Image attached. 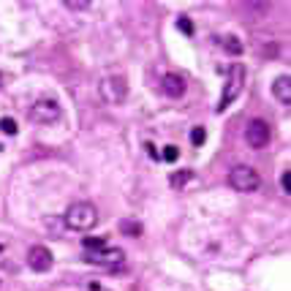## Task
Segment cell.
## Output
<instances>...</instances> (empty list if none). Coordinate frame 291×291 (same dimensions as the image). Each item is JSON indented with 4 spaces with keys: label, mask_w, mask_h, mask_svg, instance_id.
Listing matches in <instances>:
<instances>
[{
    "label": "cell",
    "mask_w": 291,
    "mask_h": 291,
    "mask_svg": "<svg viewBox=\"0 0 291 291\" xmlns=\"http://www.w3.org/2000/svg\"><path fill=\"white\" fill-rule=\"evenodd\" d=\"M98 223V210L90 201H77L65 210V226L71 231H90Z\"/></svg>",
    "instance_id": "1"
},
{
    "label": "cell",
    "mask_w": 291,
    "mask_h": 291,
    "mask_svg": "<svg viewBox=\"0 0 291 291\" xmlns=\"http://www.w3.org/2000/svg\"><path fill=\"white\" fill-rule=\"evenodd\" d=\"M242 84H245V65L242 63H234V65L229 68V79H226L223 96H221V101H218V112H223L240 93H242Z\"/></svg>",
    "instance_id": "2"
},
{
    "label": "cell",
    "mask_w": 291,
    "mask_h": 291,
    "mask_svg": "<svg viewBox=\"0 0 291 291\" xmlns=\"http://www.w3.org/2000/svg\"><path fill=\"white\" fill-rule=\"evenodd\" d=\"M229 185L234 191H240V194H250V191H256L261 185V177H259L256 169H250V166H234L229 172Z\"/></svg>",
    "instance_id": "3"
},
{
    "label": "cell",
    "mask_w": 291,
    "mask_h": 291,
    "mask_svg": "<svg viewBox=\"0 0 291 291\" xmlns=\"http://www.w3.org/2000/svg\"><path fill=\"white\" fill-rule=\"evenodd\" d=\"M98 90H101V98L106 104H123L128 98V82H125V77H106Z\"/></svg>",
    "instance_id": "4"
},
{
    "label": "cell",
    "mask_w": 291,
    "mask_h": 291,
    "mask_svg": "<svg viewBox=\"0 0 291 291\" xmlns=\"http://www.w3.org/2000/svg\"><path fill=\"white\" fill-rule=\"evenodd\" d=\"M57 117H60V104L55 98H38L33 104V109H30V120L38 125H49V123H55Z\"/></svg>",
    "instance_id": "5"
},
{
    "label": "cell",
    "mask_w": 291,
    "mask_h": 291,
    "mask_svg": "<svg viewBox=\"0 0 291 291\" xmlns=\"http://www.w3.org/2000/svg\"><path fill=\"white\" fill-rule=\"evenodd\" d=\"M270 136H272V128L267 120H250L248 123V131H245V139L253 150H261V147L270 145Z\"/></svg>",
    "instance_id": "6"
},
{
    "label": "cell",
    "mask_w": 291,
    "mask_h": 291,
    "mask_svg": "<svg viewBox=\"0 0 291 291\" xmlns=\"http://www.w3.org/2000/svg\"><path fill=\"white\" fill-rule=\"evenodd\" d=\"M52 250L44 248V245H33V248L28 250V267L33 272H49L52 270Z\"/></svg>",
    "instance_id": "7"
},
{
    "label": "cell",
    "mask_w": 291,
    "mask_h": 291,
    "mask_svg": "<svg viewBox=\"0 0 291 291\" xmlns=\"http://www.w3.org/2000/svg\"><path fill=\"white\" fill-rule=\"evenodd\" d=\"M84 261L87 264H98V267H117V264H123V250L112 248V250H96V253H84Z\"/></svg>",
    "instance_id": "8"
},
{
    "label": "cell",
    "mask_w": 291,
    "mask_h": 291,
    "mask_svg": "<svg viewBox=\"0 0 291 291\" xmlns=\"http://www.w3.org/2000/svg\"><path fill=\"white\" fill-rule=\"evenodd\" d=\"M161 90L166 93L169 98H180V96H185V79L180 74H166L161 79Z\"/></svg>",
    "instance_id": "9"
},
{
    "label": "cell",
    "mask_w": 291,
    "mask_h": 291,
    "mask_svg": "<svg viewBox=\"0 0 291 291\" xmlns=\"http://www.w3.org/2000/svg\"><path fill=\"white\" fill-rule=\"evenodd\" d=\"M272 96H275L283 106H291V79L277 77L275 82H272Z\"/></svg>",
    "instance_id": "10"
},
{
    "label": "cell",
    "mask_w": 291,
    "mask_h": 291,
    "mask_svg": "<svg viewBox=\"0 0 291 291\" xmlns=\"http://www.w3.org/2000/svg\"><path fill=\"white\" fill-rule=\"evenodd\" d=\"M120 231H123L125 237H142V223L133 221V218H123V221H120Z\"/></svg>",
    "instance_id": "11"
},
{
    "label": "cell",
    "mask_w": 291,
    "mask_h": 291,
    "mask_svg": "<svg viewBox=\"0 0 291 291\" xmlns=\"http://www.w3.org/2000/svg\"><path fill=\"white\" fill-rule=\"evenodd\" d=\"M82 245H84L87 253H90V250H104L106 248V240H104V237H84Z\"/></svg>",
    "instance_id": "12"
},
{
    "label": "cell",
    "mask_w": 291,
    "mask_h": 291,
    "mask_svg": "<svg viewBox=\"0 0 291 291\" xmlns=\"http://www.w3.org/2000/svg\"><path fill=\"white\" fill-rule=\"evenodd\" d=\"M223 49H226L229 55H234V57H240V55H242V44L237 41L234 35H229V38H223Z\"/></svg>",
    "instance_id": "13"
},
{
    "label": "cell",
    "mask_w": 291,
    "mask_h": 291,
    "mask_svg": "<svg viewBox=\"0 0 291 291\" xmlns=\"http://www.w3.org/2000/svg\"><path fill=\"white\" fill-rule=\"evenodd\" d=\"M204 139H207V131H204L201 125H196L194 131H191V145H194V147H201V145H204Z\"/></svg>",
    "instance_id": "14"
},
{
    "label": "cell",
    "mask_w": 291,
    "mask_h": 291,
    "mask_svg": "<svg viewBox=\"0 0 291 291\" xmlns=\"http://www.w3.org/2000/svg\"><path fill=\"white\" fill-rule=\"evenodd\" d=\"M0 131L8 133V136H14V133L19 131V128H16V123H14L11 117H0Z\"/></svg>",
    "instance_id": "15"
},
{
    "label": "cell",
    "mask_w": 291,
    "mask_h": 291,
    "mask_svg": "<svg viewBox=\"0 0 291 291\" xmlns=\"http://www.w3.org/2000/svg\"><path fill=\"white\" fill-rule=\"evenodd\" d=\"M188 180H191V172H188V169L185 172H174L172 174V188H182Z\"/></svg>",
    "instance_id": "16"
},
{
    "label": "cell",
    "mask_w": 291,
    "mask_h": 291,
    "mask_svg": "<svg viewBox=\"0 0 291 291\" xmlns=\"http://www.w3.org/2000/svg\"><path fill=\"white\" fill-rule=\"evenodd\" d=\"M180 158V150H177V147L174 145H169V147H163V161H166V163H174V161Z\"/></svg>",
    "instance_id": "17"
},
{
    "label": "cell",
    "mask_w": 291,
    "mask_h": 291,
    "mask_svg": "<svg viewBox=\"0 0 291 291\" xmlns=\"http://www.w3.org/2000/svg\"><path fill=\"white\" fill-rule=\"evenodd\" d=\"M177 28H180L182 33H188V35H194V22L188 19V16H180V19H177Z\"/></svg>",
    "instance_id": "18"
},
{
    "label": "cell",
    "mask_w": 291,
    "mask_h": 291,
    "mask_svg": "<svg viewBox=\"0 0 291 291\" xmlns=\"http://www.w3.org/2000/svg\"><path fill=\"white\" fill-rule=\"evenodd\" d=\"M280 188H283V194H291V172L280 174Z\"/></svg>",
    "instance_id": "19"
},
{
    "label": "cell",
    "mask_w": 291,
    "mask_h": 291,
    "mask_svg": "<svg viewBox=\"0 0 291 291\" xmlns=\"http://www.w3.org/2000/svg\"><path fill=\"white\" fill-rule=\"evenodd\" d=\"M65 6H68L71 11H77V8H79V11H82V8H90V3H74V0H68Z\"/></svg>",
    "instance_id": "20"
},
{
    "label": "cell",
    "mask_w": 291,
    "mask_h": 291,
    "mask_svg": "<svg viewBox=\"0 0 291 291\" xmlns=\"http://www.w3.org/2000/svg\"><path fill=\"white\" fill-rule=\"evenodd\" d=\"M145 150H147V155H150V158H158V150H155V147L150 145V142L145 145Z\"/></svg>",
    "instance_id": "21"
},
{
    "label": "cell",
    "mask_w": 291,
    "mask_h": 291,
    "mask_svg": "<svg viewBox=\"0 0 291 291\" xmlns=\"http://www.w3.org/2000/svg\"><path fill=\"white\" fill-rule=\"evenodd\" d=\"M0 84H3V77H0Z\"/></svg>",
    "instance_id": "22"
}]
</instances>
